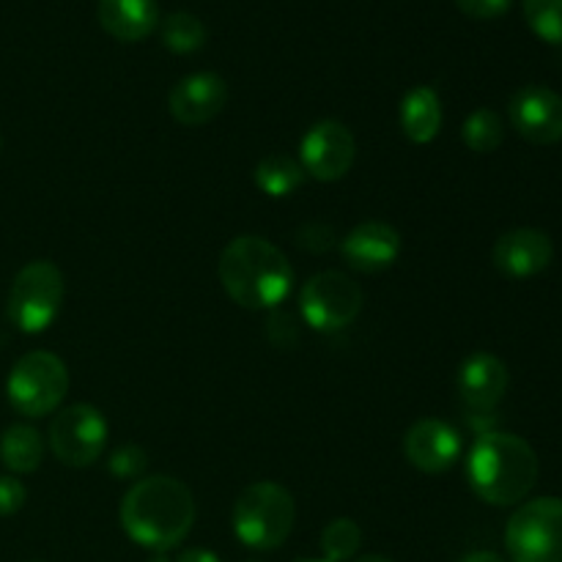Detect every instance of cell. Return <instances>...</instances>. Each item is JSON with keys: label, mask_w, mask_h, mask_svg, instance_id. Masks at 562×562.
Instances as JSON below:
<instances>
[{"label": "cell", "mask_w": 562, "mask_h": 562, "mask_svg": "<svg viewBox=\"0 0 562 562\" xmlns=\"http://www.w3.org/2000/svg\"><path fill=\"white\" fill-rule=\"evenodd\" d=\"M119 519L137 547L170 552L195 525V497L179 477H140L121 499Z\"/></svg>", "instance_id": "1"}, {"label": "cell", "mask_w": 562, "mask_h": 562, "mask_svg": "<svg viewBox=\"0 0 562 562\" xmlns=\"http://www.w3.org/2000/svg\"><path fill=\"white\" fill-rule=\"evenodd\" d=\"M220 283L236 305L247 311H274L294 289L289 256L263 236H236L217 263Z\"/></svg>", "instance_id": "2"}, {"label": "cell", "mask_w": 562, "mask_h": 562, "mask_svg": "<svg viewBox=\"0 0 562 562\" xmlns=\"http://www.w3.org/2000/svg\"><path fill=\"white\" fill-rule=\"evenodd\" d=\"M467 481L488 505L521 503L538 483V456L527 439L508 431H486L472 445Z\"/></svg>", "instance_id": "3"}, {"label": "cell", "mask_w": 562, "mask_h": 562, "mask_svg": "<svg viewBox=\"0 0 562 562\" xmlns=\"http://www.w3.org/2000/svg\"><path fill=\"white\" fill-rule=\"evenodd\" d=\"M296 521V503L285 486L274 481L250 483L236 497L234 532L247 549L272 552L283 547Z\"/></svg>", "instance_id": "4"}, {"label": "cell", "mask_w": 562, "mask_h": 562, "mask_svg": "<svg viewBox=\"0 0 562 562\" xmlns=\"http://www.w3.org/2000/svg\"><path fill=\"white\" fill-rule=\"evenodd\" d=\"M64 294V272L53 261H31L16 272L11 283L9 302H5L9 322L25 335L44 333L58 318Z\"/></svg>", "instance_id": "5"}, {"label": "cell", "mask_w": 562, "mask_h": 562, "mask_svg": "<svg viewBox=\"0 0 562 562\" xmlns=\"http://www.w3.org/2000/svg\"><path fill=\"white\" fill-rule=\"evenodd\" d=\"M69 393V368L53 351H27L5 382L9 404L25 417L53 415Z\"/></svg>", "instance_id": "6"}, {"label": "cell", "mask_w": 562, "mask_h": 562, "mask_svg": "<svg viewBox=\"0 0 562 562\" xmlns=\"http://www.w3.org/2000/svg\"><path fill=\"white\" fill-rule=\"evenodd\" d=\"M505 547L514 562H562V499L521 505L505 527Z\"/></svg>", "instance_id": "7"}, {"label": "cell", "mask_w": 562, "mask_h": 562, "mask_svg": "<svg viewBox=\"0 0 562 562\" xmlns=\"http://www.w3.org/2000/svg\"><path fill=\"white\" fill-rule=\"evenodd\" d=\"M362 294L360 283L344 272H318L302 285L300 291V313L302 322L316 333H338V329L355 324L360 316Z\"/></svg>", "instance_id": "8"}, {"label": "cell", "mask_w": 562, "mask_h": 562, "mask_svg": "<svg viewBox=\"0 0 562 562\" xmlns=\"http://www.w3.org/2000/svg\"><path fill=\"white\" fill-rule=\"evenodd\" d=\"M108 417L91 404H71L49 423V450L66 467H91L108 448Z\"/></svg>", "instance_id": "9"}, {"label": "cell", "mask_w": 562, "mask_h": 562, "mask_svg": "<svg viewBox=\"0 0 562 562\" xmlns=\"http://www.w3.org/2000/svg\"><path fill=\"white\" fill-rule=\"evenodd\" d=\"M357 157V140L346 124L335 119L316 121L300 140V165L305 176L324 181H340Z\"/></svg>", "instance_id": "10"}, {"label": "cell", "mask_w": 562, "mask_h": 562, "mask_svg": "<svg viewBox=\"0 0 562 562\" xmlns=\"http://www.w3.org/2000/svg\"><path fill=\"white\" fill-rule=\"evenodd\" d=\"M510 126L532 146L562 140V97L547 86H525L510 97Z\"/></svg>", "instance_id": "11"}, {"label": "cell", "mask_w": 562, "mask_h": 562, "mask_svg": "<svg viewBox=\"0 0 562 562\" xmlns=\"http://www.w3.org/2000/svg\"><path fill=\"white\" fill-rule=\"evenodd\" d=\"M508 366L488 351H475V355L467 357L459 368V376H456L461 404L472 415H492L508 393Z\"/></svg>", "instance_id": "12"}, {"label": "cell", "mask_w": 562, "mask_h": 562, "mask_svg": "<svg viewBox=\"0 0 562 562\" xmlns=\"http://www.w3.org/2000/svg\"><path fill=\"white\" fill-rule=\"evenodd\" d=\"M228 104V82L217 71H195L170 88L168 110L179 124L203 126L217 119Z\"/></svg>", "instance_id": "13"}, {"label": "cell", "mask_w": 562, "mask_h": 562, "mask_svg": "<svg viewBox=\"0 0 562 562\" xmlns=\"http://www.w3.org/2000/svg\"><path fill=\"white\" fill-rule=\"evenodd\" d=\"M404 456L426 475H442L459 461L461 437L450 423L439 417H423L406 431Z\"/></svg>", "instance_id": "14"}, {"label": "cell", "mask_w": 562, "mask_h": 562, "mask_svg": "<svg viewBox=\"0 0 562 562\" xmlns=\"http://www.w3.org/2000/svg\"><path fill=\"white\" fill-rule=\"evenodd\" d=\"M492 261L505 278H536L554 261V245L543 231L514 228L494 241Z\"/></svg>", "instance_id": "15"}, {"label": "cell", "mask_w": 562, "mask_h": 562, "mask_svg": "<svg viewBox=\"0 0 562 562\" xmlns=\"http://www.w3.org/2000/svg\"><path fill=\"white\" fill-rule=\"evenodd\" d=\"M401 241L398 228L382 220H366V223L355 225L340 241V252H344L346 263L357 272H384L393 267L401 256Z\"/></svg>", "instance_id": "16"}, {"label": "cell", "mask_w": 562, "mask_h": 562, "mask_svg": "<svg viewBox=\"0 0 562 562\" xmlns=\"http://www.w3.org/2000/svg\"><path fill=\"white\" fill-rule=\"evenodd\" d=\"M99 25L119 42H143L159 25L157 0H99Z\"/></svg>", "instance_id": "17"}, {"label": "cell", "mask_w": 562, "mask_h": 562, "mask_svg": "<svg viewBox=\"0 0 562 562\" xmlns=\"http://www.w3.org/2000/svg\"><path fill=\"white\" fill-rule=\"evenodd\" d=\"M401 130L406 140L426 146L442 130V102L439 93L428 86H415L401 99Z\"/></svg>", "instance_id": "18"}, {"label": "cell", "mask_w": 562, "mask_h": 562, "mask_svg": "<svg viewBox=\"0 0 562 562\" xmlns=\"http://www.w3.org/2000/svg\"><path fill=\"white\" fill-rule=\"evenodd\" d=\"M44 461L42 434L33 426L16 423L0 434V464L14 475H27L36 472Z\"/></svg>", "instance_id": "19"}, {"label": "cell", "mask_w": 562, "mask_h": 562, "mask_svg": "<svg viewBox=\"0 0 562 562\" xmlns=\"http://www.w3.org/2000/svg\"><path fill=\"white\" fill-rule=\"evenodd\" d=\"M252 179H256V187L267 198H289L302 187V181H305V170H302L300 159L274 151V154H267V157L256 165Z\"/></svg>", "instance_id": "20"}, {"label": "cell", "mask_w": 562, "mask_h": 562, "mask_svg": "<svg viewBox=\"0 0 562 562\" xmlns=\"http://www.w3.org/2000/svg\"><path fill=\"white\" fill-rule=\"evenodd\" d=\"M159 36H162V44L170 53L190 55L206 44V25L190 11H173L162 20Z\"/></svg>", "instance_id": "21"}, {"label": "cell", "mask_w": 562, "mask_h": 562, "mask_svg": "<svg viewBox=\"0 0 562 562\" xmlns=\"http://www.w3.org/2000/svg\"><path fill=\"white\" fill-rule=\"evenodd\" d=\"M461 137H464L467 148L475 154L497 151L505 140L503 119H499L492 108L472 110V113L467 115L464 126H461Z\"/></svg>", "instance_id": "22"}, {"label": "cell", "mask_w": 562, "mask_h": 562, "mask_svg": "<svg viewBox=\"0 0 562 562\" xmlns=\"http://www.w3.org/2000/svg\"><path fill=\"white\" fill-rule=\"evenodd\" d=\"M362 547V530L355 519H333L322 532V552L327 562H346Z\"/></svg>", "instance_id": "23"}, {"label": "cell", "mask_w": 562, "mask_h": 562, "mask_svg": "<svg viewBox=\"0 0 562 562\" xmlns=\"http://www.w3.org/2000/svg\"><path fill=\"white\" fill-rule=\"evenodd\" d=\"M525 20L538 38L562 44V0H525Z\"/></svg>", "instance_id": "24"}, {"label": "cell", "mask_w": 562, "mask_h": 562, "mask_svg": "<svg viewBox=\"0 0 562 562\" xmlns=\"http://www.w3.org/2000/svg\"><path fill=\"white\" fill-rule=\"evenodd\" d=\"M146 450L137 448V445H124V448H119L108 459L110 472H113L115 477H121V481H135V477H140L143 472H146Z\"/></svg>", "instance_id": "25"}, {"label": "cell", "mask_w": 562, "mask_h": 562, "mask_svg": "<svg viewBox=\"0 0 562 562\" xmlns=\"http://www.w3.org/2000/svg\"><path fill=\"white\" fill-rule=\"evenodd\" d=\"M27 488L11 475H0V516H14L25 508Z\"/></svg>", "instance_id": "26"}, {"label": "cell", "mask_w": 562, "mask_h": 562, "mask_svg": "<svg viewBox=\"0 0 562 562\" xmlns=\"http://www.w3.org/2000/svg\"><path fill=\"white\" fill-rule=\"evenodd\" d=\"M514 0H456L461 11L472 20H497V16L508 14Z\"/></svg>", "instance_id": "27"}, {"label": "cell", "mask_w": 562, "mask_h": 562, "mask_svg": "<svg viewBox=\"0 0 562 562\" xmlns=\"http://www.w3.org/2000/svg\"><path fill=\"white\" fill-rule=\"evenodd\" d=\"M176 562H220V558L214 552H209V549H187V552L179 554Z\"/></svg>", "instance_id": "28"}, {"label": "cell", "mask_w": 562, "mask_h": 562, "mask_svg": "<svg viewBox=\"0 0 562 562\" xmlns=\"http://www.w3.org/2000/svg\"><path fill=\"white\" fill-rule=\"evenodd\" d=\"M461 562H505V560L494 552H472V554H467Z\"/></svg>", "instance_id": "29"}, {"label": "cell", "mask_w": 562, "mask_h": 562, "mask_svg": "<svg viewBox=\"0 0 562 562\" xmlns=\"http://www.w3.org/2000/svg\"><path fill=\"white\" fill-rule=\"evenodd\" d=\"M355 562H393L390 558H384V554H366V558L355 560Z\"/></svg>", "instance_id": "30"}, {"label": "cell", "mask_w": 562, "mask_h": 562, "mask_svg": "<svg viewBox=\"0 0 562 562\" xmlns=\"http://www.w3.org/2000/svg\"><path fill=\"white\" fill-rule=\"evenodd\" d=\"M296 562H327V560H296Z\"/></svg>", "instance_id": "31"}, {"label": "cell", "mask_w": 562, "mask_h": 562, "mask_svg": "<svg viewBox=\"0 0 562 562\" xmlns=\"http://www.w3.org/2000/svg\"><path fill=\"white\" fill-rule=\"evenodd\" d=\"M0 148H3V135H0Z\"/></svg>", "instance_id": "32"}, {"label": "cell", "mask_w": 562, "mask_h": 562, "mask_svg": "<svg viewBox=\"0 0 562 562\" xmlns=\"http://www.w3.org/2000/svg\"><path fill=\"white\" fill-rule=\"evenodd\" d=\"M31 562H42V560H31Z\"/></svg>", "instance_id": "33"}]
</instances>
